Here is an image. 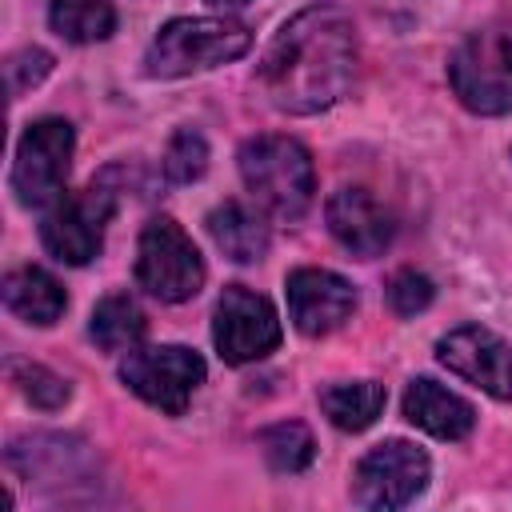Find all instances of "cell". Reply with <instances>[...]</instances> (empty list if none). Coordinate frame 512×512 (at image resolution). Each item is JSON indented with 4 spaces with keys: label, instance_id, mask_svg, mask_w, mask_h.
I'll use <instances>...</instances> for the list:
<instances>
[{
    "label": "cell",
    "instance_id": "1",
    "mask_svg": "<svg viewBox=\"0 0 512 512\" xmlns=\"http://www.w3.org/2000/svg\"><path fill=\"white\" fill-rule=\"evenodd\" d=\"M356 80V28L344 8L312 4L296 12L260 60V88L272 108L312 116L332 108Z\"/></svg>",
    "mask_w": 512,
    "mask_h": 512
},
{
    "label": "cell",
    "instance_id": "2",
    "mask_svg": "<svg viewBox=\"0 0 512 512\" xmlns=\"http://www.w3.org/2000/svg\"><path fill=\"white\" fill-rule=\"evenodd\" d=\"M240 176L252 200L276 220H300L316 192L312 156L292 136H252L240 144Z\"/></svg>",
    "mask_w": 512,
    "mask_h": 512
},
{
    "label": "cell",
    "instance_id": "3",
    "mask_svg": "<svg viewBox=\"0 0 512 512\" xmlns=\"http://www.w3.org/2000/svg\"><path fill=\"white\" fill-rule=\"evenodd\" d=\"M252 48V32L240 20H224V16H184V20H168L148 56L144 68L148 76L160 80H176V76H192L216 64H228L236 56H244Z\"/></svg>",
    "mask_w": 512,
    "mask_h": 512
},
{
    "label": "cell",
    "instance_id": "4",
    "mask_svg": "<svg viewBox=\"0 0 512 512\" xmlns=\"http://www.w3.org/2000/svg\"><path fill=\"white\" fill-rule=\"evenodd\" d=\"M448 80L468 112L480 116L512 112V24H488L472 32L452 52Z\"/></svg>",
    "mask_w": 512,
    "mask_h": 512
},
{
    "label": "cell",
    "instance_id": "5",
    "mask_svg": "<svg viewBox=\"0 0 512 512\" xmlns=\"http://www.w3.org/2000/svg\"><path fill=\"white\" fill-rule=\"evenodd\" d=\"M136 284L164 304H180L200 292L204 260L176 220L156 216L144 224L136 244Z\"/></svg>",
    "mask_w": 512,
    "mask_h": 512
},
{
    "label": "cell",
    "instance_id": "6",
    "mask_svg": "<svg viewBox=\"0 0 512 512\" xmlns=\"http://www.w3.org/2000/svg\"><path fill=\"white\" fill-rule=\"evenodd\" d=\"M72 144H76L72 124L60 116H44L28 124L16 148V164H12V192L20 204L40 208L64 196V180L72 168Z\"/></svg>",
    "mask_w": 512,
    "mask_h": 512
},
{
    "label": "cell",
    "instance_id": "7",
    "mask_svg": "<svg viewBox=\"0 0 512 512\" xmlns=\"http://www.w3.org/2000/svg\"><path fill=\"white\" fill-rule=\"evenodd\" d=\"M120 380L144 404H152L168 416H180L204 380V360L184 344L128 348V356L120 360Z\"/></svg>",
    "mask_w": 512,
    "mask_h": 512
},
{
    "label": "cell",
    "instance_id": "8",
    "mask_svg": "<svg viewBox=\"0 0 512 512\" xmlns=\"http://www.w3.org/2000/svg\"><path fill=\"white\" fill-rule=\"evenodd\" d=\"M116 208V192L104 184H88L72 196L52 200L44 224H40V240L44 248L60 260V264H88L100 256L104 244V224Z\"/></svg>",
    "mask_w": 512,
    "mask_h": 512
},
{
    "label": "cell",
    "instance_id": "9",
    "mask_svg": "<svg viewBox=\"0 0 512 512\" xmlns=\"http://www.w3.org/2000/svg\"><path fill=\"white\" fill-rule=\"evenodd\" d=\"M212 344H216L220 360H228V364L260 360L280 344V316L260 292H252L244 284H228L216 304Z\"/></svg>",
    "mask_w": 512,
    "mask_h": 512
},
{
    "label": "cell",
    "instance_id": "10",
    "mask_svg": "<svg viewBox=\"0 0 512 512\" xmlns=\"http://www.w3.org/2000/svg\"><path fill=\"white\" fill-rule=\"evenodd\" d=\"M428 484V456L408 440L376 444L360 464L352 480V496L364 508H404L416 500Z\"/></svg>",
    "mask_w": 512,
    "mask_h": 512
},
{
    "label": "cell",
    "instance_id": "11",
    "mask_svg": "<svg viewBox=\"0 0 512 512\" xmlns=\"http://www.w3.org/2000/svg\"><path fill=\"white\" fill-rule=\"evenodd\" d=\"M436 356L460 380L484 388L496 400H512V344L500 340L496 332H488L480 324L452 328L448 336H440Z\"/></svg>",
    "mask_w": 512,
    "mask_h": 512
},
{
    "label": "cell",
    "instance_id": "12",
    "mask_svg": "<svg viewBox=\"0 0 512 512\" xmlns=\"http://www.w3.org/2000/svg\"><path fill=\"white\" fill-rule=\"evenodd\" d=\"M284 292H288V316L304 336L336 332L356 312V288L328 268H296Z\"/></svg>",
    "mask_w": 512,
    "mask_h": 512
},
{
    "label": "cell",
    "instance_id": "13",
    "mask_svg": "<svg viewBox=\"0 0 512 512\" xmlns=\"http://www.w3.org/2000/svg\"><path fill=\"white\" fill-rule=\"evenodd\" d=\"M324 220H328V232L352 252V256H380L392 236H396V224H392V212L368 192V188H336L328 196V208H324Z\"/></svg>",
    "mask_w": 512,
    "mask_h": 512
},
{
    "label": "cell",
    "instance_id": "14",
    "mask_svg": "<svg viewBox=\"0 0 512 512\" xmlns=\"http://www.w3.org/2000/svg\"><path fill=\"white\" fill-rule=\"evenodd\" d=\"M404 416L416 428H424L428 436H436V440H464L472 432V424H476L472 404L460 400L456 392L440 388L428 376H420V380L408 384V392H404Z\"/></svg>",
    "mask_w": 512,
    "mask_h": 512
},
{
    "label": "cell",
    "instance_id": "15",
    "mask_svg": "<svg viewBox=\"0 0 512 512\" xmlns=\"http://www.w3.org/2000/svg\"><path fill=\"white\" fill-rule=\"evenodd\" d=\"M4 304L24 324H56L60 312L68 308V296H64V288L52 272H44L36 264H24V268L4 276Z\"/></svg>",
    "mask_w": 512,
    "mask_h": 512
},
{
    "label": "cell",
    "instance_id": "16",
    "mask_svg": "<svg viewBox=\"0 0 512 512\" xmlns=\"http://www.w3.org/2000/svg\"><path fill=\"white\" fill-rule=\"evenodd\" d=\"M204 224H208L212 244L236 264H252L268 252V224L240 200H224L220 208L208 212Z\"/></svg>",
    "mask_w": 512,
    "mask_h": 512
},
{
    "label": "cell",
    "instance_id": "17",
    "mask_svg": "<svg viewBox=\"0 0 512 512\" xmlns=\"http://www.w3.org/2000/svg\"><path fill=\"white\" fill-rule=\"evenodd\" d=\"M324 416L340 432H364L384 412V384L376 380H352V384H328L320 392Z\"/></svg>",
    "mask_w": 512,
    "mask_h": 512
},
{
    "label": "cell",
    "instance_id": "18",
    "mask_svg": "<svg viewBox=\"0 0 512 512\" xmlns=\"http://www.w3.org/2000/svg\"><path fill=\"white\" fill-rule=\"evenodd\" d=\"M144 328H148V320H144L140 304H136L132 296H124V292L104 296V300L96 304V312H92V324H88L92 340H96L104 352L136 348V344L144 340Z\"/></svg>",
    "mask_w": 512,
    "mask_h": 512
},
{
    "label": "cell",
    "instance_id": "19",
    "mask_svg": "<svg viewBox=\"0 0 512 512\" xmlns=\"http://www.w3.org/2000/svg\"><path fill=\"white\" fill-rule=\"evenodd\" d=\"M48 20L72 44H96L116 32V8L108 0H52Z\"/></svg>",
    "mask_w": 512,
    "mask_h": 512
},
{
    "label": "cell",
    "instance_id": "20",
    "mask_svg": "<svg viewBox=\"0 0 512 512\" xmlns=\"http://www.w3.org/2000/svg\"><path fill=\"white\" fill-rule=\"evenodd\" d=\"M260 448H264V456H268V464H272L276 472H300V468H308L312 456H316L312 432H308L304 424H296V420L264 428V432H260Z\"/></svg>",
    "mask_w": 512,
    "mask_h": 512
},
{
    "label": "cell",
    "instance_id": "21",
    "mask_svg": "<svg viewBox=\"0 0 512 512\" xmlns=\"http://www.w3.org/2000/svg\"><path fill=\"white\" fill-rule=\"evenodd\" d=\"M160 168H164V176H168L172 184H192V180H200L204 168H208V144H204V136H200L196 128H180V132L168 140Z\"/></svg>",
    "mask_w": 512,
    "mask_h": 512
},
{
    "label": "cell",
    "instance_id": "22",
    "mask_svg": "<svg viewBox=\"0 0 512 512\" xmlns=\"http://www.w3.org/2000/svg\"><path fill=\"white\" fill-rule=\"evenodd\" d=\"M12 384H16L36 408H48V412L68 400V384H64L56 372L40 368V364H12Z\"/></svg>",
    "mask_w": 512,
    "mask_h": 512
},
{
    "label": "cell",
    "instance_id": "23",
    "mask_svg": "<svg viewBox=\"0 0 512 512\" xmlns=\"http://www.w3.org/2000/svg\"><path fill=\"white\" fill-rule=\"evenodd\" d=\"M432 296H436L432 280H428L424 272H416V268H400V272L388 280V304H392L396 316H416V312H424V308L432 304Z\"/></svg>",
    "mask_w": 512,
    "mask_h": 512
},
{
    "label": "cell",
    "instance_id": "24",
    "mask_svg": "<svg viewBox=\"0 0 512 512\" xmlns=\"http://www.w3.org/2000/svg\"><path fill=\"white\" fill-rule=\"evenodd\" d=\"M4 72H8V92L20 96V92H28L32 84H40L52 72V56L44 48H24L4 64Z\"/></svg>",
    "mask_w": 512,
    "mask_h": 512
},
{
    "label": "cell",
    "instance_id": "25",
    "mask_svg": "<svg viewBox=\"0 0 512 512\" xmlns=\"http://www.w3.org/2000/svg\"><path fill=\"white\" fill-rule=\"evenodd\" d=\"M208 4H216V8H236V4H248V0H208Z\"/></svg>",
    "mask_w": 512,
    "mask_h": 512
}]
</instances>
